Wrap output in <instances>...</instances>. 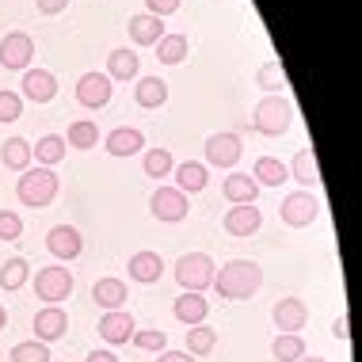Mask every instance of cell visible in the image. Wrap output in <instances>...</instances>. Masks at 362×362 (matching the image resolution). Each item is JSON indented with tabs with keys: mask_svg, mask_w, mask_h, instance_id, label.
Listing matches in <instances>:
<instances>
[{
	"mask_svg": "<svg viewBox=\"0 0 362 362\" xmlns=\"http://www.w3.org/2000/svg\"><path fill=\"white\" fill-rule=\"evenodd\" d=\"M259 286H263V271H259V263H252V259H229L221 267V275H214V290H218L225 301H244Z\"/></svg>",
	"mask_w": 362,
	"mask_h": 362,
	"instance_id": "cell-1",
	"label": "cell"
},
{
	"mask_svg": "<svg viewBox=\"0 0 362 362\" xmlns=\"http://www.w3.org/2000/svg\"><path fill=\"white\" fill-rule=\"evenodd\" d=\"M16 194L23 206H50L57 199V175L50 168H27L16 180Z\"/></svg>",
	"mask_w": 362,
	"mask_h": 362,
	"instance_id": "cell-2",
	"label": "cell"
},
{
	"mask_svg": "<svg viewBox=\"0 0 362 362\" xmlns=\"http://www.w3.org/2000/svg\"><path fill=\"white\" fill-rule=\"evenodd\" d=\"M252 122H256L259 134H267V138H279V134L290 130L293 122V107L286 95H263L256 103V115H252Z\"/></svg>",
	"mask_w": 362,
	"mask_h": 362,
	"instance_id": "cell-3",
	"label": "cell"
},
{
	"mask_svg": "<svg viewBox=\"0 0 362 362\" xmlns=\"http://www.w3.org/2000/svg\"><path fill=\"white\" fill-rule=\"evenodd\" d=\"M214 271L218 267H214V259L206 252H191V256H180V263H175V279L191 293H202L206 286H214Z\"/></svg>",
	"mask_w": 362,
	"mask_h": 362,
	"instance_id": "cell-4",
	"label": "cell"
},
{
	"mask_svg": "<svg viewBox=\"0 0 362 362\" xmlns=\"http://www.w3.org/2000/svg\"><path fill=\"white\" fill-rule=\"evenodd\" d=\"M35 293H38V301L62 305V301L73 293V275L62 267V263H54V267H42V271L35 275Z\"/></svg>",
	"mask_w": 362,
	"mask_h": 362,
	"instance_id": "cell-5",
	"label": "cell"
},
{
	"mask_svg": "<svg viewBox=\"0 0 362 362\" xmlns=\"http://www.w3.org/2000/svg\"><path fill=\"white\" fill-rule=\"evenodd\" d=\"M317 214H320V202L313 199L309 191L286 194V199H282V206H279V218L286 221V225H293V229H305V225H313V221H317Z\"/></svg>",
	"mask_w": 362,
	"mask_h": 362,
	"instance_id": "cell-6",
	"label": "cell"
},
{
	"mask_svg": "<svg viewBox=\"0 0 362 362\" xmlns=\"http://www.w3.org/2000/svg\"><path fill=\"white\" fill-rule=\"evenodd\" d=\"M31 57H35L31 35H23V31L4 35V42H0V65H4V69H27Z\"/></svg>",
	"mask_w": 362,
	"mask_h": 362,
	"instance_id": "cell-7",
	"label": "cell"
},
{
	"mask_svg": "<svg viewBox=\"0 0 362 362\" xmlns=\"http://www.w3.org/2000/svg\"><path fill=\"white\" fill-rule=\"evenodd\" d=\"M271 317H275V328L282 336H298L309 320V309H305V301H298V298H282V301H275Z\"/></svg>",
	"mask_w": 362,
	"mask_h": 362,
	"instance_id": "cell-8",
	"label": "cell"
},
{
	"mask_svg": "<svg viewBox=\"0 0 362 362\" xmlns=\"http://www.w3.org/2000/svg\"><path fill=\"white\" fill-rule=\"evenodd\" d=\"M65 332H69V317H65L62 305H46V309L35 313V339L38 344H54Z\"/></svg>",
	"mask_w": 362,
	"mask_h": 362,
	"instance_id": "cell-9",
	"label": "cell"
},
{
	"mask_svg": "<svg viewBox=\"0 0 362 362\" xmlns=\"http://www.w3.org/2000/svg\"><path fill=\"white\" fill-rule=\"evenodd\" d=\"M237 160H240L237 134H210L206 138V164H214V168H233Z\"/></svg>",
	"mask_w": 362,
	"mask_h": 362,
	"instance_id": "cell-10",
	"label": "cell"
},
{
	"mask_svg": "<svg viewBox=\"0 0 362 362\" xmlns=\"http://www.w3.org/2000/svg\"><path fill=\"white\" fill-rule=\"evenodd\" d=\"M149 206L160 221H183L187 218V194L175 191V187H160V191H153Z\"/></svg>",
	"mask_w": 362,
	"mask_h": 362,
	"instance_id": "cell-11",
	"label": "cell"
},
{
	"mask_svg": "<svg viewBox=\"0 0 362 362\" xmlns=\"http://www.w3.org/2000/svg\"><path fill=\"white\" fill-rule=\"evenodd\" d=\"M111 76L107 73H84L81 81H76V100H81L84 107H103L111 103Z\"/></svg>",
	"mask_w": 362,
	"mask_h": 362,
	"instance_id": "cell-12",
	"label": "cell"
},
{
	"mask_svg": "<svg viewBox=\"0 0 362 362\" xmlns=\"http://www.w3.org/2000/svg\"><path fill=\"white\" fill-rule=\"evenodd\" d=\"M46 248H50L57 259H76L81 248H84V240H81V233H76L73 225H54V229L46 233Z\"/></svg>",
	"mask_w": 362,
	"mask_h": 362,
	"instance_id": "cell-13",
	"label": "cell"
},
{
	"mask_svg": "<svg viewBox=\"0 0 362 362\" xmlns=\"http://www.w3.org/2000/svg\"><path fill=\"white\" fill-rule=\"evenodd\" d=\"M263 225V214L256 210V202H248V206H233L225 214V233L229 237H252Z\"/></svg>",
	"mask_w": 362,
	"mask_h": 362,
	"instance_id": "cell-14",
	"label": "cell"
},
{
	"mask_svg": "<svg viewBox=\"0 0 362 362\" xmlns=\"http://www.w3.org/2000/svg\"><path fill=\"white\" fill-rule=\"evenodd\" d=\"M126 31H130V38H134L138 46H156V42L164 38V19H156V16H149V12L130 16Z\"/></svg>",
	"mask_w": 362,
	"mask_h": 362,
	"instance_id": "cell-15",
	"label": "cell"
},
{
	"mask_svg": "<svg viewBox=\"0 0 362 362\" xmlns=\"http://www.w3.org/2000/svg\"><path fill=\"white\" fill-rule=\"evenodd\" d=\"M23 95H27V100H35V103H50L54 95H57L54 73H46V69H27V73H23Z\"/></svg>",
	"mask_w": 362,
	"mask_h": 362,
	"instance_id": "cell-16",
	"label": "cell"
},
{
	"mask_svg": "<svg viewBox=\"0 0 362 362\" xmlns=\"http://www.w3.org/2000/svg\"><path fill=\"white\" fill-rule=\"evenodd\" d=\"M221 191H225V199H229L233 206H248V202L259 199V183L252 180V175H244V172H233Z\"/></svg>",
	"mask_w": 362,
	"mask_h": 362,
	"instance_id": "cell-17",
	"label": "cell"
},
{
	"mask_svg": "<svg viewBox=\"0 0 362 362\" xmlns=\"http://www.w3.org/2000/svg\"><path fill=\"white\" fill-rule=\"evenodd\" d=\"M100 336L107 339V344H130V336H134V317H130V313H122V309L107 313V317L100 320Z\"/></svg>",
	"mask_w": 362,
	"mask_h": 362,
	"instance_id": "cell-18",
	"label": "cell"
},
{
	"mask_svg": "<svg viewBox=\"0 0 362 362\" xmlns=\"http://www.w3.org/2000/svg\"><path fill=\"white\" fill-rule=\"evenodd\" d=\"M103 145H107L111 156H134L138 149H145V138H141V130H134V126H119V130L107 134Z\"/></svg>",
	"mask_w": 362,
	"mask_h": 362,
	"instance_id": "cell-19",
	"label": "cell"
},
{
	"mask_svg": "<svg viewBox=\"0 0 362 362\" xmlns=\"http://www.w3.org/2000/svg\"><path fill=\"white\" fill-rule=\"evenodd\" d=\"M206 313H210V305H206V298L202 293H191V290H183L180 298H175V320H183V325H202L206 320Z\"/></svg>",
	"mask_w": 362,
	"mask_h": 362,
	"instance_id": "cell-20",
	"label": "cell"
},
{
	"mask_svg": "<svg viewBox=\"0 0 362 362\" xmlns=\"http://www.w3.org/2000/svg\"><path fill=\"white\" fill-rule=\"evenodd\" d=\"M134 100H138V107H145V111L164 107L168 103V84H164L160 76H141L138 88H134Z\"/></svg>",
	"mask_w": 362,
	"mask_h": 362,
	"instance_id": "cell-21",
	"label": "cell"
},
{
	"mask_svg": "<svg viewBox=\"0 0 362 362\" xmlns=\"http://www.w3.org/2000/svg\"><path fill=\"white\" fill-rule=\"evenodd\" d=\"M92 301H95V305H103L107 313L122 309V301H126V282H122V279H100V282L92 286Z\"/></svg>",
	"mask_w": 362,
	"mask_h": 362,
	"instance_id": "cell-22",
	"label": "cell"
},
{
	"mask_svg": "<svg viewBox=\"0 0 362 362\" xmlns=\"http://www.w3.org/2000/svg\"><path fill=\"white\" fill-rule=\"evenodd\" d=\"M164 271V259L156 256V252H138V256H130V279L134 282H156Z\"/></svg>",
	"mask_w": 362,
	"mask_h": 362,
	"instance_id": "cell-23",
	"label": "cell"
},
{
	"mask_svg": "<svg viewBox=\"0 0 362 362\" xmlns=\"http://www.w3.org/2000/svg\"><path fill=\"white\" fill-rule=\"evenodd\" d=\"M107 76L111 81H134L138 76V54L134 50H111V57H107Z\"/></svg>",
	"mask_w": 362,
	"mask_h": 362,
	"instance_id": "cell-24",
	"label": "cell"
},
{
	"mask_svg": "<svg viewBox=\"0 0 362 362\" xmlns=\"http://www.w3.org/2000/svg\"><path fill=\"white\" fill-rule=\"evenodd\" d=\"M293 180L301 183V187H317L320 183V164H317V153L313 149H298V156H293Z\"/></svg>",
	"mask_w": 362,
	"mask_h": 362,
	"instance_id": "cell-25",
	"label": "cell"
},
{
	"mask_svg": "<svg viewBox=\"0 0 362 362\" xmlns=\"http://www.w3.org/2000/svg\"><path fill=\"white\" fill-rule=\"evenodd\" d=\"M172 172H175V183H180L175 191H183V194H187V191H202V187H206V180H210V175H206V164H194V160L175 164Z\"/></svg>",
	"mask_w": 362,
	"mask_h": 362,
	"instance_id": "cell-26",
	"label": "cell"
},
{
	"mask_svg": "<svg viewBox=\"0 0 362 362\" xmlns=\"http://www.w3.org/2000/svg\"><path fill=\"white\" fill-rule=\"evenodd\" d=\"M31 156L38 160V168H54V164L65 156V138L46 134V138H38V145H31Z\"/></svg>",
	"mask_w": 362,
	"mask_h": 362,
	"instance_id": "cell-27",
	"label": "cell"
},
{
	"mask_svg": "<svg viewBox=\"0 0 362 362\" xmlns=\"http://www.w3.org/2000/svg\"><path fill=\"white\" fill-rule=\"evenodd\" d=\"M286 164L282 160H275V156H259L256 160V172H252V180L259 183V187H279L282 180H286Z\"/></svg>",
	"mask_w": 362,
	"mask_h": 362,
	"instance_id": "cell-28",
	"label": "cell"
},
{
	"mask_svg": "<svg viewBox=\"0 0 362 362\" xmlns=\"http://www.w3.org/2000/svg\"><path fill=\"white\" fill-rule=\"evenodd\" d=\"M187 57V35H164L156 42V62L160 65H180Z\"/></svg>",
	"mask_w": 362,
	"mask_h": 362,
	"instance_id": "cell-29",
	"label": "cell"
},
{
	"mask_svg": "<svg viewBox=\"0 0 362 362\" xmlns=\"http://www.w3.org/2000/svg\"><path fill=\"white\" fill-rule=\"evenodd\" d=\"M95 141H100V126H95L92 119L69 122V138H65V145H73V149H95Z\"/></svg>",
	"mask_w": 362,
	"mask_h": 362,
	"instance_id": "cell-30",
	"label": "cell"
},
{
	"mask_svg": "<svg viewBox=\"0 0 362 362\" xmlns=\"http://www.w3.org/2000/svg\"><path fill=\"white\" fill-rule=\"evenodd\" d=\"M0 156H4V164H8L12 172H27V168H31V160H35V156H31V145H27L23 138H8V141H4V153H0Z\"/></svg>",
	"mask_w": 362,
	"mask_h": 362,
	"instance_id": "cell-31",
	"label": "cell"
},
{
	"mask_svg": "<svg viewBox=\"0 0 362 362\" xmlns=\"http://www.w3.org/2000/svg\"><path fill=\"white\" fill-rule=\"evenodd\" d=\"M218 347V332L210 325H191L187 332V355H210Z\"/></svg>",
	"mask_w": 362,
	"mask_h": 362,
	"instance_id": "cell-32",
	"label": "cell"
},
{
	"mask_svg": "<svg viewBox=\"0 0 362 362\" xmlns=\"http://www.w3.org/2000/svg\"><path fill=\"white\" fill-rule=\"evenodd\" d=\"M271 355H275V362H298V358H305V339L279 332V339L271 344Z\"/></svg>",
	"mask_w": 362,
	"mask_h": 362,
	"instance_id": "cell-33",
	"label": "cell"
},
{
	"mask_svg": "<svg viewBox=\"0 0 362 362\" xmlns=\"http://www.w3.org/2000/svg\"><path fill=\"white\" fill-rule=\"evenodd\" d=\"M141 168H145V175H153V180L172 175V168H175L172 149H149V153H145V160H141Z\"/></svg>",
	"mask_w": 362,
	"mask_h": 362,
	"instance_id": "cell-34",
	"label": "cell"
},
{
	"mask_svg": "<svg viewBox=\"0 0 362 362\" xmlns=\"http://www.w3.org/2000/svg\"><path fill=\"white\" fill-rule=\"evenodd\" d=\"M134 347L138 351H156V355H160V351H168V332H160V328H145V332H134Z\"/></svg>",
	"mask_w": 362,
	"mask_h": 362,
	"instance_id": "cell-35",
	"label": "cell"
},
{
	"mask_svg": "<svg viewBox=\"0 0 362 362\" xmlns=\"http://www.w3.org/2000/svg\"><path fill=\"white\" fill-rule=\"evenodd\" d=\"M23 282H27V259L16 256V259H8L4 267H0V286L4 290H19Z\"/></svg>",
	"mask_w": 362,
	"mask_h": 362,
	"instance_id": "cell-36",
	"label": "cell"
},
{
	"mask_svg": "<svg viewBox=\"0 0 362 362\" xmlns=\"http://www.w3.org/2000/svg\"><path fill=\"white\" fill-rule=\"evenodd\" d=\"M12 362H50V347L38 344V339L16 344V347H12Z\"/></svg>",
	"mask_w": 362,
	"mask_h": 362,
	"instance_id": "cell-37",
	"label": "cell"
},
{
	"mask_svg": "<svg viewBox=\"0 0 362 362\" xmlns=\"http://www.w3.org/2000/svg\"><path fill=\"white\" fill-rule=\"evenodd\" d=\"M256 81H259V88H286V73H282V65L275 57H267V62L259 65Z\"/></svg>",
	"mask_w": 362,
	"mask_h": 362,
	"instance_id": "cell-38",
	"label": "cell"
},
{
	"mask_svg": "<svg viewBox=\"0 0 362 362\" xmlns=\"http://www.w3.org/2000/svg\"><path fill=\"white\" fill-rule=\"evenodd\" d=\"M19 115H23V95L0 92V122H16Z\"/></svg>",
	"mask_w": 362,
	"mask_h": 362,
	"instance_id": "cell-39",
	"label": "cell"
},
{
	"mask_svg": "<svg viewBox=\"0 0 362 362\" xmlns=\"http://www.w3.org/2000/svg\"><path fill=\"white\" fill-rule=\"evenodd\" d=\"M19 233H23V221H19V214L0 210V240H19Z\"/></svg>",
	"mask_w": 362,
	"mask_h": 362,
	"instance_id": "cell-40",
	"label": "cell"
},
{
	"mask_svg": "<svg viewBox=\"0 0 362 362\" xmlns=\"http://www.w3.org/2000/svg\"><path fill=\"white\" fill-rule=\"evenodd\" d=\"M180 4H183V0H145V8H149V16H156V19L172 16Z\"/></svg>",
	"mask_w": 362,
	"mask_h": 362,
	"instance_id": "cell-41",
	"label": "cell"
},
{
	"mask_svg": "<svg viewBox=\"0 0 362 362\" xmlns=\"http://www.w3.org/2000/svg\"><path fill=\"white\" fill-rule=\"evenodd\" d=\"M332 336L344 339V344L351 339V317H347V313H339V317H336V325H332Z\"/></svg>",
	"mask_w": 362,
	"mask_h": 362,
	"instance_id": "cell-42",
	"label": "cell"
},
{
	"mask_svg": "<svg viewBox=\"0 0 362 362\" xmlns=\"http://www.w3.org/2000/svg\"><path fill=\"white\" fill-rule=\"evenodd\" d=\"M35 4H38V12H42V16H57V12H65L69 0H35Z\"/></svg>",
	"mask_w": 362,
	"mask_h": 362,
	"instance_id": "cell-43",
	"label": "cell"
},
{
	"mask_svg": "<svg viewBox=\"0 0 362 362\" xmlns=\"http://www.w3.org/2000/svg\"><path fill=\"white\" fill-rule=\"evenodd\" d=\"M156 362H194V355H187V351H160Z\"/></svg>",
	"mask_w": 362,
	"mask_h": 362,
	"instance_id": "cell-44",
	"label": "cell"
},
{
	"mask_svg": "<svg viewBox=\"0 0 362 362\" xmlns=\"http://www.w3.org/2000/svg\"><path fill=\"white\" fill-rule=\"evenodd\" d=\"M88 362H119L111 355V351H92V355H88Z\"/></svg>",
	"mask_w": 362,
	"mask_h": 362,
	"instance_id": "cell-45",
	"label": "cell"
},
{
	"mask_svg": "<svg viewBox=\"0 0 362 362\" xmlns=\"http://www.w3.org/2000/svg\"><path fill=\"white\" fill-rule=\"evenodd\" d=\"M8 325V313H4V305H0V328H4Z\"/></svg>",
	"mask_w": 362,
	"mask_h": 362,
	"instance_id": "cell-46",
	"label": "cell"
},
{
	"mask_svg": "<svg viewBox=\"0 0 362 362\" xmlns=\"http://www.w3.org/2000/svg\"><path fill=\"white\" fill-rule=\"evenodd\" d=\"M298 362H325V358H298Z\"/></svg>",
	"mask_w": 362,
	"mask_h": 362,
	"instance_id": "cell-47",
	"label": "cell"
}]
</instances>
